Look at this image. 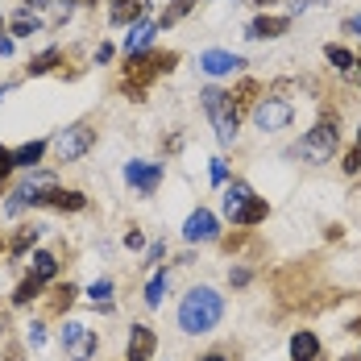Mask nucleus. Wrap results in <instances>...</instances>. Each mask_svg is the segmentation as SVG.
<instances>
[{
  "label": "nucleus",
  "instance_id": "f257e3e1",
  "mask_svg": "<svg viewBox=\"0 0 361 361\" xmlns=\"http://www.w3.org/2000/svg\"><path fill=\"white\" fill-rule=\"evenodd\" d=\"M220 316H224V299H220L212 287H191L183 295V303H179V328L183 332H191V336L212 332V328L220 324Z\"/></svg>",
  "mask_w": 361,
  "mask_h": 361
},
{
  "label": "nucleus",
  "instance_id": "f03ea898",
  "mask_svg": "<svg viewBox=\"0 0 361 361\" xmlns=\"http://www.w3.org/2000/svg\"><path fill=\"white\" fill-rule=\"evenodd\" d=\"M175 63H179V54L175 50H142V54H129V63H125V75H121V87L133 96V100H142L145 87H149V79L162 71H175Z\"/></svg>",
  "mask_w": 361,
  "mask_h": 361
},
{
  "label": "nucleus",
  "instance_id": "7ed1b4c3",
  "mask_svg": "<svg viewBox=\"0 0 361 361\" xmlns=\"http://www.w3.org/2000/svg\"><path fill=\"white\" fill-rule=\"evenodd\" d=\"M200 100H204V112H208V121H212V129H216L220 145H233L237 142V125H241V112L233 104V96H228L224 87H204Z\"/></svg>",
  "mask_w": 361,
  "mask_h": 361
},
{
  "label": "nucleus",
  "instance_id": "20e7f679",
  "mask_svg": "<svg viewBox=\"0 0 361 361\" xmlns=\"http://www.w3.org/2000/svg\"><path fill=\"white\" fill-rule=\"evenodd\" d=\"M224 212L233 224H241V228H253V224H262L266 212H270V204L266 200H257L245 183H233L228 191H224Z\"/></svg>",
  "mask_w": 361,
  "mask_h": 361
},
{
  "label": "nucleus",
  "instance_id": "39448f33",
  "mask_svg": "<svg viewBox=\"0 0 361 361\" xmlns=\"http://www.w3.org/2000/svg\"><path fill=\"white\" fill-rule=\"evenodd\" d=\"M336 142H341V129H336V121H320V125H316L312 133H303V137H299L295 154H299L303 162L320 166V162H328V158H332Z\"/></svg>",
  "mask_w": 361,
  "mask_h": 361
},
{
  "label": "nucleus",
  "instance_id": "423d86ee",
  "mask_svg": "<svg viewBox=\"0 0 361 361\" xmlns=\"http://www.w3.org/2000/svg\"><path fill=\"white\" fill-rule=\"evenodd\" d=\"M295 121V104L290 100H279V96H266L257 109H253V125L262 133H279V129H290Z\"/></svg>",
  "mask_w": 361,
  "mask_h": 361
},
{
  "label": "nucleus",
  "instance_id": "0eeeda50",
  "mask_svg": "<svg viewBox=\"0 0 361 361\" xmlns=\"http://www.w3.org/2000/svg\"><path fill=\"white\" fill-rule=\"evenodd\" d=\"M92 145H96V129H92V125H71V129H63V133L54 137V149H59V158H63V162L83 158Z\"/></svg>",
  "mask_w": 361,
  "mask_h": 361
},
{
  "label": "nucleus",
  "instance_id": "6e6552de",
  "mask_svg": "<svg viewBox=\"0 0 361 361\" xmlns=\"http://www.w3.org/2000/svg\"><path fill=\"white\" fill-rule=\"evenodd\" d=\"M63 349H67L71 361H92L96 357V332L87 324H79V320H67L63 324Z\"/></svg>",
  "mask_w": 361,
  "mask_h": 361
},
{
  "label": "nucleus",
  "instance_id": "1a4fd4ad",
  "mask_svg": "<svg viewBox=\"0 0 361 361\" xmlns=\"http://www.w3.org/2000/svg\"><path fill=\"white\" fill-rule=\"evenodd\" d=\"M125 179H129V187H137L142 195H154L158 183H162V166L158 162H129L125 166Z\"/></svg>",
  "mask_w": 361,
  "mask_h": 361
},
{
  "label": "nucleus",
  "instance_id": "9d476101",
  "mask_svg": "<svg viewBox=\"0 0 361 361\" xmlns=\"http://www.w3.org/2000/svg\"><path fill=\"white\" fill-rule=\"evenodd\" d=\"M183 237L195 245V241H216L220 237V224H216V216L208 212V208H200V212H191L187 216V224H183Z\"/></svg>",
  "mask_w": 361,
  "mask_h": 361
},
{
  "label": "nucleus",
  "instance_id": "9b49d317",
  "mask_svg": "<svg viewBox=\"0 0 361 361\" xmlns=\"http://www.w3.org/2000/svg\"><path fill=\"white\" fill-rule=\"evenodd\" d=\"M42 208H59V212H83L87 208V195L83 191H63V187H46L37 195Z\"/></svg>",
  "mask_w": 361,
  "mask_h": 361
},
{
  "label": "nucleus",
  "instance_id": "f8f14e48",
  "mask_svg": "<svg viewBox=\"0 0 361 361\" xmlns=\"http://www.w3.org/2000/svg\"><path fill=\"white\" fill-rule=\"evenodd\" d=\"M154 349H158V336H154V328H145V324H133V328H129L125 361H149V357H154Z\"/></svg>",
  "mask_w": 361,
  "mask_h": 361
},
{
  "label": "nucleus",
  "instance_id": "ddd939ff",
  "mask_svg": "<svg viewBox=\"0 0 361 361\" xmlns=\"http://www.w3.org/2000/svg\"><path fill=\"white\" fill-rule=\"evenodd\" d=\"M241 63H245V59H237V54H228V50H204V54H200V67L208 75H233Z\"/></svg>",
  "mask_w": 361,
  "mask_h": 361
},
{
  "label": "nucleus",
  "instance_id": "4468645a",
  "mask_svg": "<svg viewBox=\"0 0 361 361\" xmlns=\"http://www.w3.org/2000/svg\"><path fill=\"white\" fill-rule=\"evenodd\" d=\"M287 30H290L287 17H253L245 37H250V42H262V37H283Z\"/></svg>",
  "mask_w": 361,
  "mask_h": 361
},
{
  "label": "nucleus",
  "instance_id": "2eb2a0df",
  "mask_svg": "<svg viewBox=\"0 0 361 361\" xmlns=\"http://www.w3.org/2000/svg\"><path fill=\"white\" fill-rule=\"evenodd\" d=\"M316 357H320V341H316V332L299 328V332L290 336V361H316Z\"/></svg>",
  "mask_w": 361,
  "mask_h": 361
},
{
  "label": "nucleus",
  "instance_id": "dca6fc26",
  "mask_svg": "<svg viewBox=\"0 0 361 361\" xmlns=\"http://www.w3.org/2000/svg\"><path fill=\"white\" fill-rule=\"evenodd\" d=\"M154 34H158L154 21H133V30H129V37H125V50H129V54H142L145 46L154 42Z\"/></svg>",
  "mask_w": 361,
  "mask_h": 361
},
{
  "label": "nucleus",
  "instance_id": "f3484780",
  "mask_svg": "<svg viewBox=\"0 0 361 361\" xmlns=\"http://www.w3.org/2000/svg\"><path fill=\"white\" fill-rule=\"evenodd\" d=\"M54 274H59V257H54V253H46V250H37L34 253V266H30V279H37V283L46 287Z\"/></svg>",
  "mask_w": 361,
  "mask_h": 361
},
{
  "label": "nucleus",
  "instance_id": "a211bd4d",
  "mask_svg": "<svg viewBox=\"0 0 361 361\" xmlns=\"http://www.w3.org/2000/svg\"><path fill=\"white\" fill-rule=\"evenodd\" d=\"M145 17V0H121L112 4V25H129V21H142Z\"/></svg>",
  "mask_w": 361,
  "mask_h": 361
},
{
  "label": "nucleus",
  "instance_id": "6ab92c4d",
  "mask_svg": "<svg viewBox=\"0 0 361 361\" xmlns=\"http://www.w3.org/2000/svg\"><path fill=\"white\" fill-rule=\"evenodd\" d=\"M75 295H79V290H75L71 283L54 287V290H50V303H46V312H50V316H63V312H67V307L75 303Z\"/></svg>",
  "mask_w": 361,
  "mask_h": 361
},
{
  "label": "nucleus",
  "instance_id": "aec40b11",
  "mask_svg": "<svg viewBox=\"0 0 361 361\" xmlns=\"http://www.w3.org/2000/svg\"><path fill=\"white\" fill-rule=\"evenodd\" d=\"M46 154V142H25L21 149H13V166H37Z\"/></svg>",
  "mask_w": 361,
  "mask_h": 361
},
{
  "label": "nucleus",
  "instance_id": "412c9836",
  "mask_svg": "<svg viewBox=\"0 0 361 361\" xmlns=\"http://www.w3.org/2000/svg\"><path fill=\"white\" fill-rule=\"evenodd\" d=\"M8 30H13V37H34L37 30H42V21H37L34 13H13Z\"/></svg>",
  "mask_w": 361,
  "mask_h": 361
},
{
  "label": "nucleus",
  "instance_id": "4be33fe9",
  "mask_svg": "<svg viewBox=\"0 0 361 361\" xmlns=\"http://www.w3.org/2000/svg\"><path fill=\"white\" fill-rule=\"evenodd\" d=\"M59 59H63V50H59V46L42 50L37 59H30V75H46V71H54V67H59Z\"/></svg>",
  "mask_w": 361,
  "mask_h": 361
},
{
  "label": "nucleus",
  "instance_id": "5701e85b",
  "mask_svg": "<svg viewBox=\"0 0 361 361\" xmlns=\"http://www.w3.org/2000/svg\"><path fill=\"white\" fill-rule=\"evenodd\" d=\"M37 237H42V228H37V224H25V228H21V233L13 237L8 253H13V257H21V253L30 250V245H37Z\"/></svg>",
  "mask_w": 361,
  "mask_h": 361
},
{
  "label": "nucleus",
  "instance_id": "b1692460",
  "mask_svg": "<svg viewBox=\"0 0 361 361\" xmlns=\"http://www.w3.org/2000/svg\"><path fill=\"white\" fill-rule=\"evenodd\" d=\"M166 287H171V279H166V270H158V274L149 279V287H145V303H149V307H158V303H162V295H166Z\"/></svg>",
  "mask_w": 361,
  "mask_h": 361
},
{
  "label": "nucleus",
  "instance_id": "393cba45",
  "mask_svg": "<svg viewBox=\"0 0 361 361\" xmlns=\"http://www.w3.org/2000/svg\"><path fill=\"white\" fill-rule=\"evenodd\" d=\"M87 299H92L96 307H104V312H109V307H112V279H100V283H92V287H87Z\"/></svg>",
  "mask_w": 361,
  "mask_h": 361
},
{
  "label": "nucleus",
  "instance_id": "a878e982",
  "mask_svg": "<svg viewBox=\"0 0 361 361\" xmlns=\"http://www.w3.org/2000/svg\"><path fill=\"white\" fill-rule=\"evenodd\" d=\"M37 295H42V283H37V279H25L21 287L13 290V303H17V307H25V303H34Z\"/></svg>",
  "mask_w": 361,
  "mask_h": 361
},
{
  "label": "nucleus",
  "instance_id": "bb28decb",
  "mask_svg": "<svg viewBox=\"0 0 361 361\" xmlns=\"http://www.w3.org/2000/svg\"><path fill=\"white\" fill-rule=\"evenodd\" d=\"M228 96H233L237 112H241V109H250V104H253V96H257V83H253V79H245V83H241L237 92H228Z\"/></svg>",
  "mask_w": 361,
  "mask_h": 361
},
{
  "label": "nucleus",
  "instance_id": "cd10ccee",
  "mask_svg": "<svg viewBox=\"0 0 361 361\" xmlns=\"http://www.w3.org/2000/svg\"><path fill=\"white\" fill-rule=\"evenodd\" d=\"M328 63H332L336 71H349V67H353L357 59H353V54H349L345 46H328Z\"/></svg>",
  "mask_w": 361,
  "mask_h": 361
},
{
  "label": "nucleus",
  "instance_id": "c85d7f7f",
  "mask_svg": "<svg viewBox=\"0 0 361 361\" xmlns=\"http://www.w3.org/2000/svg\"><path fill=\"white\" fill-rule=\"evenodd\" d=\"M13 171H17V166H13V149H8V145H0V183L8 179Z\"/></svg>",
  "mask_w": 361,
  "mask_h": 361
},
{
  "label": "nucleus",
  "instance_id": "c756f323",
  "mask_svg": "<svg viewBox=\"0 0 361 361\" xmlns=\"http://www.w3.org/2000/svg\"><path fill=\"white\" fill-rule=\"evenodd\" d=\"M341 166H345V171H349V175H357V171H361V142L353 145V149H349V154H345V162H341Z\"/></svg>",
  "mask_w": 361,
  "mask_h": 361
},
{
  "label": "nucleus",
  "instance_id": "7c9ffc66",
  "mask_svg": "<svg viewBox=\"0 0 361 361\" xmlns=\"http://www.w3.org/2000/svg\"><path fill=\"white\" fill-rule=\"evenodd\" d=\"M30 345H34V349H42V345H46V332H42V324H30Z\"/></svg>",
  "mask_w": 361,
  "mask_h": 361
},
{
  "label": "nucleus",
  "instance_id": "2f4dec72",
  "mask_svg": "<svg viewBox=\"0 0 361 361\" xmlns=\"http://www.w3.org/2000/svg\"><path fill=\"white\" fill-rule=\"evenodd\" d=\"M224 179H228V166L216 158V162H212V183H224Z\"/></svg>",
  "mask_w": 361,
  "mask_h": 361
},
{
  "label": "nucleus",
  "instance_id": "473e14b6",
  "mask_svg": "<svg viewBox=\"0 0 361 361\" xmlns=\"http://www.w3.org/2000/svg\"><path fill=\"white\" fill-rule=\"evenodd\" d=\"M228 279H233V283H237V287H245V283H250V270H233V274H228Z\"/></svg>",
  "mask_w": 361,
  "mask_h": 361
},
{
  "label": "nucleus",
  "instance_id": "72a5a7b5",
  "mask_svg": "<svg viewBox=\"0 0 361 361\" xmlns=\"http://www.w3.org/2000/svg\"><path fill=\"white\" fill-rule=\"evenodd\" d=\"M349 34H357V37H361V17H353V21H349Z\"/></svg>",
  "mask_w": 361,
  "mask_h": 361
},
{
  "label": "nucleus",
  "instance_id": "f704fd0d",
  "mask_svg": "<svg viewBox=\"0 0 361 361\" xmlns=\"http://www.w3.org/2000/svg\"><path fill=\"white\" fill-rule=\"evenodd\" d=\"M0 54H13V42L8 37H0Z\"/></svg>",
  "mask_w": 361,
  "mask_h": 361
},
{
  "label": "nucleus",
  "instance_id": "c9c22d12",
  "mask_svg": "<svg viewBox=\"0 0 361 361\" xmlns=\"http://www.w3.org/2000/svg\"><path fill=\"white\" fill-rule=\"evenodd\" d=\"M200 361H228V357H224V353H204Z\"/></svg>",
  "mask_w": 361,
  "mask_h": 361
},
{
  "label": "nucleus",
  "instance_id": "e433bc0d",
  "mask_svg": "<svg viewBox=\"0 0 361 361\" xmlns=\"http://www.w3.org/2000/svg\"><path fill=\"white\" fill-rule=\"evenodd\" d=\"M349 332H357V336H361V316L353 320V324H349Z\"/></svg>",
  "mask_w": 361,
  "mask_h": 361
},
{
  "label": "nucleus",
  "instance_id": "4c0bfd02",
  "mask_svg": "<svg viewBox=\"0 0 361 361\" xmlns=\"http://www.w3.org/2000/svg\"><path fill=\"white\" fill-rule=\"evenodd\" d=\"M25 4H34V8H46V4H50V0H25Z\"/></svg>",
  "mask_w": 361,
  "mask_h": 361
},
{
  "label": "nucleus",
  "instance_id": "58836bf2",
  "mask_svg": "<svg viewBox=\"0 0 361 361\" xmlns=\"http://www.w3.org/2000/svg\"><path fill=\"white\" fill-rule=\"evenodd\" d=\"M253 4H274V0H253Z\"/></svg>",
  "mask_w": 361,
  "mask_h": 361
},
{
  "label": "nucleus",
  "instance_id": "ea45409f",
  "mask_svg": "<svg viewBox=\"0 0 361 361\" xmlns=\"http://www.w3.org/2000/svg\"><path fill=\"white\" fill-rule=\"evenodd\" d=\"M345 361H361V357H345Z\"/></svg>",
  "mask_w": 361,
  "mask_h": 361
},
{
  "label": "nucleus",
  "instance_id": "a19ab883",
  "mask_svg": "<svg viewBox=\"0 0 361 361\" xmlns=\"http://www.w3.org/2000/svg\"><path fill=\"white\" fill-rule=\"evenodd\" d=\"M357 142H361V129H357Z\"/></svg>",
  "mask_w": 361,
  "mask_h": 361
},
{
  "label": "nucleus",
  "instance_id": "79ce46f5",
  "mask_svg": "<svg viewBox=\"0 0 361 361\" xmlns=\"http://www.w3.org/2000/svg\"><path fill=\"white\" fill-rule=\"evenodd\" d=\"M112 4H121V0H112Z\"/></svg>",
  "mask_w": 361,
  "mask_h": 361
}]
</instances>
